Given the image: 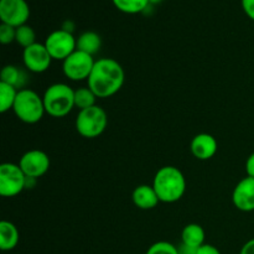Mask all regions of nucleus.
Wrapping results in <instances>:
<instances>
[{"label":"nucleus","mask_w":254,"mask_h":254,"mask_svg":"<svg viewBox=\"0 0 254 254\" xmlns=\"http://www.w3.org/2000/svg\"><path fill=\"white\" fill-rule=\"evenodd\" d=\"M126 81V73L117 60L102 57L94 64L87 86L98 98H109L118 93Z\"/></svg>","instance_id":"obj_1"},{"label":"nucleus","mask_w":254,"mask_h":254,"mask_svg":"<svg viewBox=\"0 0 254 254\" xmlns=\"http://www.w3.org/2000/svg\"><path fill=\"white\" fill-rule=\"evenodd\" d=\"M160 202L175 203L183 198L186 191V179L183 171L175 166H163L156 171L153 180Z\"/></svg>","instance_id":"obj_2"},{"label":"nucleus","mask_w":254,"mask_h":254,"mask_svg":"<svg viewBox=\"0 0 254 254\" xmlns=\"http://www.w3.org/2000/svg\"><path fill=\"white\" fill-rule=\"evenodd\" d=\"M45 111L52 118H64L74 108V89L66 83L49 86L42 96Z\"/></svg>","instance_id":"obj_3"},{"label":"nucleus","mask_w":254,"mask_h":254,"mask_svg":"<svg viewBox=\"0 0 254 254\" xmlns=\"http://www.w3.org/2000/svg\"><path fill=\"white\" fill-rule=\"evenodd\" d=\"M12 112L25 124H36L46 114L42 97L30 88L20 89L15 99Z\"/></svg>","instance_id":"obj_4"},{"label":"nucleus","mask_w":254,"mask_h":254,"mask_svg":"<svg viewBox=\"0 0 254 254\" xmlns=\"http://www.w3.org/2000/svg\"><path fill=\"white\" fill-rule=\"evenodd\" d=\"M108 126V117L106 111L99 106L82 109L78 112L74 122L77 133L86 139L98 138L104 133Z\"/></svg>","instance_id":"obj_5"},{"label":"nucleus","mask_w":254,"mask_h":254,"mask_svg":"<svg viewBox=\"0 0 254 254\" xmlns=\"http://www.w3.org/2000/svg\"><path fill=\"white\" fill-rule=\"evenodd\" d=\"M26 175L19 164L4 163L0 165V195L15 197L25 190Z\"/></svg>","instance_id":"obj_6"},{"label":"nucleus","mask_w":254,"mask_h":254,"mask_svg":"<svg viewBox=\"0 0 254 254\" xmlns=\"http://www.w3.org/2000/svg\"><path fill=\"white\" fill-rule=\"evenodd\" d=\"M94 64L96 60L93 59V56L76 50L64 61H62V71L69 81H84L91 76Z\"/></svg>","instance_id":"obj_7"},{"label":"nucleus","mask_w":254,"mask_h":254,"mask_svg":"<svg viewBox=\"0 0 254 254\" xmlns=\"http://www.w3.org/2000/svg\"><path fill=\"white\" fill-rule=\"evenodd\" d=\"M44 44L49 54L51 55L52 60H56V61H64L69 55H72L77 50V39L72 32L64 29L52 31L46 37Z\"/></svg>","instance_id":"obj_8"},{"label":"nucleus","mask_w":254,"mask_h":254,"mask_svg":"<svg viewBox=\"0 0 254 254\" xmlns=\"http://www.w3.org/2000/svg\"><path fill=\"white\" fill-rule=\"evenodd\" d=\"M30 17V6L25 0H0L1 24L12 27L22 26Z\"/></svg>","instance_id":"obj_9"},{"label":"nucleus","mask_w":254,"mask_h":254,"mask_svg":"<svg viewBox=\"0 0 254 254\" xmlns=\"http://www.w3.org/2000/svg\"><path fill=\"white\" fill-rule=\"evenodd\" d=\"M22 62L25 68L32 73H44L52 64L51 55L47 51L45 44L35 42L22 51Z\"/></svg>","instance_id":"obj_10"},{"label":"nucleus","mask_w":254,"mask_h":254,"mask_svg":"<svg viewBox=\"0 0 254 254\" xmlns=\"http://www.w3.org/2000/svg\"><path fill=\"white\" fill-rule=\"evenodd\" d=\"M50 165H51V161H50L49 155L39 149L26 151L19 161V166L24 171L26 178L34 179L44 176L49 171Z\"/></svg>","instance_id":"obj_11"},{"label":"nucleus","mask_w":254,"mask_h":254,"mask_svg":"<svg viewBox=\"0 0 254 254\" xmlns=\"http://www.w3.org/2000/svg\"><path fill=\"white\" fill-rule=\"evenodd\" d=\"M232 202L242 212L254 211V178L247 176L236 185L232 193Z\"/></svg>","instance_id":"obj_12"},{"label":"nucleus","mask_w":254,"mask_h":254,"mask_svg":"<svg viewBox=\"0 0 254 254\" xmlns=\"http://www.w3.org/2000/svg\"><path fill=\"white\" fill-rule=\"evenodd\" d=\"M191 154L197 160H210L218 150V143L213 135L208 133H200L195 135L190 144Z\"/></svg>","instance_id":"obj_13"},{"label":"nucleus","mask_w":254,"mask_h":254,"mask_svg":"<svg viewBox=\"0 0 254 254\" xmlns=\"http://www.w3.org/2000/svg\"><path fill=\"white\" fill-rule=\"evenodd\" d=\"M131 200L134 205L140 210H153L160 202L153 185L136 186L131 193Z\"/></svg>","instance_id":"obj_14"},{"label":"nucleus","mask_w":254,"mask_h":254,"mask_svg":"<svg viewBox=\"0 0 254 254\" xmlns=\"http://www.w3.org/2000/svg\"><path fill=\"white\" fill-rule=\"evenodd\" d=\"M0 82L10 84L20 91V89L26 88V84L29 83V76L21 67L15 66V64H6L2 67L0 72Z\"/></svg>","instance_id":"obj_15"},{"label":"nucleus","mask_w":254,"mask_h":254,"mask_svg":"<svg viewBox=\"0 0 254 254\" xmlns=\"http://www.w3.org/2000/svg\"><path fill=\"white\" fill-rule=\"evenodd\" d=\"M20 240V233L16 226L10 221L0 222V250L2 252L12 251L17 246Z\"/></svg>","instance_id":"obj_16"},{"label":"nucleus","mask_w":254,"mask_h":254,"mask_svg":"<svg viewBox=\"0 0 254 254\" xmlns=\"http://www.w3.org/2000/svg\"><path fill=\"white\" fill-rule=\"evenodd\" d=\"M205 238L206 233L202 226L198 223H189L181 232V245L197 250L201 246L205 245Z\"/></svg>","instance_id":"obj_17"},{"label":"nucleus","mask_w":254,"mask_h":254,"mask_svg":"<svg viewBox=\"0 0 254 254\" xmlns=\"http://www.w3.org/2000/svg\"><path fill=\"white\" fill-rule=\"evenodd\" d=\"M102 47V39L96 31H84L77 37V50L94 56Z\"/></svg>","instance_id":"obj_18"},{"label":"nucleus","mask_w":254,"mask_h":254,"mask_svg":"<svg viewBox=\"0 0 254 254\" xmlns=\"http://www.w3.org/2000/svg\"><path fill=\"white\" fill-rule=\"evenodd\" d=\"M97 98L93 91L87 87H79V88L74 89V106L82 111V109L91 108V107L97 106Z\"/></svg>","instance_id":"obj_19"},{"label":"nucleus","mask_w":254,"mask_h":254,"mask_svg":"<svg viewBox=\"0 0 254 254\" xmlns=\"http://www.w3.org/2000/svg\"><path fill=\"white\" fill-rule=\"evenodd\" d=\"M114 6L126 14H139L144 12L149 6V0H112Z\"/></svg>","instance_id":"obj_20"},{"label":"nucleus","mask_w":254,"mask_h":254,"mask_svg":"<svg viewBox=\"0 0 254 254\" xmlns=\"http://www.w3.org/2000/svg\"><path fill=\"white\" fill-rule=\"evenodd\" d=\"M17 92L19 91L15 87L0 82V112L1 113H6L7 111L12 109Z\"/></svg>","instance_id":"obj_21"},{"label":"nucleus","mask_w":254,"mask_h":254,"mask_svg":"<svg viewBox=\"0 0 254 254\" xmlns=\"http://www.w3.org/2000/svg\"><path fill=\"white\" fill-rule=\"evenodd\" d=\"M15 42H16L17 45H20L22 49H26V47L34 45L35 42H36V34H35V30L26 24L22 25V26L16 27Z\"/></svg>","instance_id":"obj_22"},{"label":"nucleus","mask_w":254,"mask_h":254,"mask_svg":"<svg viewBox=\"0 0 254 254\" xmlns=\"http://www.w3.org/2000/svg\"><path fill=\"white\" fill-rule=\"evenodd\" d=\"M145 254H179V247L166 241H160L151 245Z\"/></svg>","instance_id":"obj_23"},{"label":"nucleus","mask_w":254,"mask_h":254,"mask_svg":"<svg viewBox=\"0 0 254 254\" xmlns=\"http://www.w3.org/2000/svg\"><path fill=\"white\" fill-rule=\"evenodd\" d=\"M15 37H16V27L6 24L0 25V42L2 45L12 44L15 42Z\"/></svg>","instance_id":"obj_24"},{"label":"nucleus","mask_w":254,"mask_h":254,"mask_svg":"<svg viewBox=\"0 0 254 254\" xmlns=\"http://www.w3.org/2000/svg\"><path fill=\"white\" fill-rule=\"evenodd\" d=\"M241 1H242L243 11L254 21V0H241Z\"/></svg>","instance_id":"obj_25"},{"label":"nucleus","mask_w":254,"mask_h":254,"mask_svg":"<svg viewBox=\"0 0 254 254\" xmlns=\"http://www.w3.org/2000/svg\"><path fill=\"white\" fill-rule=\"evenodd\" d=\"M196 254H221V252L217 247H215V246L205 243V245L201 246V247L198 248Z\"/></svg>","instance_id":"obj_26"},{"label":"nucleus","mask_w":254,"mask_h":254,"mask_svg":"<svg viewBox=\"0 0 254 254\" xmlns=\"http://www.w3.org/2000/svg\"><path fill=\"white\" fill-rule=\"evenodd\" d=\"M246 173H247V176L254 178V153L251 154L246 161Z\"/></svg>","instance_id":"obj_27"},{"label":"nucleus","mask_w":254,"mask_h":254,"mask_svg":"<svg viewBox=\"0 0 254 254\" xmlns=\"http://www.w3.org/2000/svg\"><path fill=\"white\" fill-rule=\"evenodd\" d=\"M240 254H254V238L243 245V247L241 248Z\"/></svg>","instance_id":"obj_28"},{"label":"nucleus","mask_w":254,"mask_h":254,"mask_svg":"<svg viewBox=\"0 0 254 254\" xmlns=\"http://www.w3.org/2000/svg\"><path fill=\"white\" fill-rule=\"evenodd\" d=\"M197 250H196V248L188 247V246H185V245H181L180 247H179V254H196Z\"/></svg>","instance_id":"obj_29"},{"label":"nucleus","mask_w":254,"mask_h":254,"mask_svg":"<svg viewBox=\"0 0 254 254\" xmlns=\"http://www.w3.org/2000/svg\"><path fill=\"white\" fill-rule=\"evenodd\" d=\"M36 183H37V179L26 178V184H25V190H27V189H34L35 186H36Z\"/></svg>","instance_id":"obj_30"},{"label":"nucleus","mask_w":254,"mask_h":254,"mask_svg":"<svg viewBox=\"0 0 254 254\" xmlns=\"http://www.w3.org/2000/svg\"><path fill=\"white\" fill-rule=\"evenodd\" d=\"M73 24H72L71 21H67V22H64V26H62V29L64 30H66V31H68V32H72V34H73Z\"/></svg>","instance_id":"obj_31"},{"label":"nucleus","mask_w":254,"mask_h":254,"mask_svg":"<svg viewBox=\"0 0 254 254\" xmlns=\"http://www.w3.org/2000/svg\"><path fill=\"white\" fill-rule=\"evenodd\" d=\"M161 1H163V0H149V2H150V5H156V4H160Z\"/></svg>","instance_id":"obj_32"}]
</instances>
